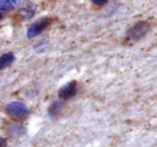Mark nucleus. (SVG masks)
I'll use <instances>...</instances> for the list:
<instances>
[{"label":"nucleus","mask_w":157,"mask_h":147,"mask_svg":"<svg viewBox=\"0 0 157 147\" xmlns=\"http://www.w3.org/2000/svg\"><path fill=\"white\" fill-rule=\"evenodd\" d=\"M2 17V11H1V10H0V18Z\"/></svg>","instance_id":"nucleus-11"},{"label":"nucleus","mask_w":157,"mask_h":147,"mask_svg":"<svg viewBox=\"0 0 157 147\" xmlns=\"http://www.w3.org/2000/svg\"><path fill=\"white\" fill-rule=\"evenodd\" d=\"M13 61H14V55L12 53L3 54L2 56L0 57V71L7 69L9 66L12 65Z\"/></svg>","instance_id":"nucleus-5"},{"label":"nucleus","mask_w":157,"mask_h":147,"mask_svg":"<svg viewBox=\"0 0 157 147\" xmlns=\"http://www.w3.org/2000/svg\"><path fill=\"white\" fill-rule=\"evenodd\" d=\"M76 91H78V85L74 82H70L67 85H65L63 87H61L58 91V96L60 99L63 100H69L72 99L74 96L76 95Z\"/></svg>","instance_id":"nucleus-3"},{"label":"nucleus","mask_w":157,"mask_h":147,"mask_svg":"<svg viewBox=\"0 0 157 147\" xmlns=\"http://www.w3.org/2000/svg\"><path fill=\"white\" fill-rule=\"evenodd\" d=\"M61 107H63V102L61 101L53 102V103L50 105V107H48V114H50L52 117L56 116V115H58L59 113H60Z\"/></svg>","instance_id":"nucleus-6"},{"label":"nucleus","mask_w":157,"mask_h":147,"mask_svg":"<svg viewBox=\"0 0 157 147\" xmlns=\"http://www.w3.org/2000/svg\"><path fill=\"white\" fill-rule=\"evenodd\" d=\"M36 12V7L33 5H31V3H29V5H27L26 7L24 8V10L22 11V15L24 18H30L33 16V14H35Z\"/></svg>","instance_id":"nucleus-8"},{"label":"nucleus","mask_w":157,"mask_h":147,"mask_svg":"<svg viewBox=\"0 0 157 147\" xmlns=\"http://www.w3.org/2000/svg\"><path fill=\"white\" fill-rule=\"evenodd\" d=\"M20 6V0H0V7L3 10L13 9Z\"/></svg>","instance_id":"nucleus-7"},{"label":"nucleus","mask_w":157,"mask_h":147,"mask_svg":"<svg viewBox=\"0 0 157 147\" xmlns=\"http://www.w3.org/2000/svg\"><path fill=\"white\" fill-rule=\"evenodd\" d=\"M5 110L9 116H11L16 120H25L29 115V110L26 104L20 101L10 102L6 105Z\"/></svg>","instance_id":"nucleus-1"},{"label":"nucleus","mask_w":157,"mask_h":147,"mask_svg":"<svg viewBox=\"0 0 157 147\" xmlns=\"http://www.w3.org/2000/svg\"><path fill=\"white\" fill-rule=\"evenodd\" d=\"M148 28H150V26L147 25V23H138L135 27L131 28L128 36H129V38L132 40H139L147 32Z\"/></svg>","instance_id":"nucleus-4"},{"label":"nucleus","mask_w":157,"mask_h":147,"mask_svg":"<svg viewBox=\"0 0 157 147\" xmlns=\"http://www.w3.org/2000/svg\"><path fill=\"white\" fill-rule=\"evenodd\" d=\"M0 147H7V141H6V138H0Z\"/></svg>","instance_id":"nucleus-10"},{"label":"nucleus","mask_w":157,"mask_h":147,"mask_svg":"<svg viewBox=\"0 0 157 147\" xmlns=\"http://www.w3.org/2000/svg\"><path fill=\"white\" fill-rule=\"evenodd\" d=\"M92 1H93V3L96 6H103V5H105L109 0H92Z\"/></svg>","instance_id":"nucleus-9"},{"label":"nucleus","mask_w":157,"mask_h":147,"mask_svg":"<svg viewBox=\"0 0 157 147\" xmlns=\"http://www.w3.org/2000/svg\"><path fill=\"white\" fill-rule=\"evenodd\" d=\"M48 24H50V20L48 18H42V20H39L36 23H33L29 27L28 30H27V38L31 39V38H35L37 36H39L48 27Z\"/></svg>","instance_id":"nucleus-2"}]
</instances>
